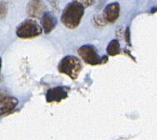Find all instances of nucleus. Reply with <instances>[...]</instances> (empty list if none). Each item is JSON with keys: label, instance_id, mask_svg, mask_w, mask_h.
I'll use <instances>...</instances> for the list:
<instances>
[{"label": "nucleus", "instance_id": "3", "mask_svg": "<svg viewBox=\"0 0 157 140\" xmlns=\"http://www.w3.org/2000/svg\"><path fill=\"white\" fill-rule=\"evenodd\" d=\"M43 32L42 27L35 21L27 19L22 21L17 29V35L21 39H30L40 35Z\"/></svg>", "mask_w": 157, "mask_h": 140}, {"label": "nucleus", "instance_id": "13", "mask_svg": "<svg viewBox=\"0 0 157 140\" xmlns=\"http://www.w3.org/2000/svg\"><path fill=\"white\" fill-rule=\"evenodd\" d=\"M126 39H127V42H129V30H128V28H127V29H126Z\"/></svg>", "mask_w": 157, "mask_h": 140}, {"label": "nucleus", "instance_id": "14", "mask_svg": "<svg viewBox=\"0 0 157 140\" xmlns=\"http://www.w3.org/2000/svg\"><path fill=\"white\" fill-rule=\"evenodd\" d=\"M1 66H2V59L0 57V71H1Z\"/></svg>", "mask_w": 157, "mask_h": 140}, {"label": "nucleus", "instance_id": "6", "mask_svg": "<svg viewBox=\"0 0 157 140\" xmlns=\"http://www.w3.org/2000/svg\"><path fill=\"white\" fill-rule=\"evenodd\" d=\"M68 88L66 87H56L51 88L47 92L46 98L48 103L52 102H60L64 98H67Z\"/></svg>", "mask_w": 157, "mask_h": 140}, {"label": "nucleus", "instance_id": "2", "mask_svg": "<svg viewBox=\"0 0 157 140\" xmlns=\"http://www.w3.org/2000/svg\"><path fill=\"white\" fill-rule=\"evenodd\" d=\"M82 70L80 60L75 56H66L58 64V71L75 80Z\"/></svg>", "mask_w": 157, "mask_h": 140}, {"label": "nucleus", "instance_id": "10", "mask_svg": "<svg viewBox=\"0 0 157 140\" xmlns=\"http://www.w3.org/2000/svg\"><path fill=\"white\" fill-rule=\"evenodd\" d=\"M74 1L80 3L84 7H90V6L94 4V2H96V0H74Z\"/></svg>", "mask_w": 157, "mask_h": 140}, {"label": "nucleus", "instance_id": "11", "mask_svg": "<svg viewBox=\"0 0 157 140\" xmlns=\"http://www.w3.org/2000/svg\"><path fill=\"white\" fill-rule=\"evenodd\" d=\"M5 13H6V8L3 5L0 4V17L4 16Z\"/></svg>", "mask_w": 157, "mask_h": 140}, {"label": "nucleus", "instance_id": "4", "mask_svg": "<svg viewBox=\"0 0 157 140\" xmlns=\"http://www.w3.org/2000/svg\"><path fill=\"white\" fill-rule=\"evenodd\" d=\"M78 53L84 61V62L89 65H93V66L99 65L107 61L106 56L101 57L98 55L95 47H93V45H89V44L80 47L78 50Z\"/></svg>", "mask_w": 157, "mask_h": 140}, {"label": "nucleus", "instance_id": "15", "mask_svg": "<svg viewBox=\"0 0 157 140\" xmlns=\"http://www.w3.org/2000/svg\"><path fill=\"white\" fill-rule=\"evenodd\" d=\"M34 1H39V0H34Z\"/></svg>", "mask_w": 157, "mask_h": 140}, {"label": "nucleus", "instance_id": "8", "mask_svg": "<svg viewBox=\"0 0 157 140\" xmlns=\"http://www.w3.org/2000/svg\"><path fill=\"white\" fill-rule=\"evenodd\" d=\"M18 100L14 97L7 95L0 101V115L12 111L17 107Z\"/></svg>", "mask_w": 157, "mask_h": 140}, {"label": "nucleus", "instance_id": "9", "mask_svg": "<svg viewBox=\"0 0 157 140\" xmlns=\"http://www.w3.org/2000/svg\"><path fill=\"white\" fill-rule=\"evenodd\" d=\"M106 51H107V53L110 56H115L120 53V43L117 39H113L110 42V44H108Z\"/></svg>", "mask_w": 157, "mask_h": 140}, {"label": "nucleus", "instance_id": "1", "mask_svg": "<svg viewBox=\"0 0 157 140\" xmlns=\"http://www.w3.org/2000/svg\"><path fill=\"white\" fill-rule=\"evenodd\" d=\"M84 8L80 3L73 1L70 2L64 8L61 14L62 24L69 29H75L78 26L81 21V19L84 14Z\"/></svg>", "mask_w": 157, "mask_h": 140}, {"label": "nucleus", "instance_id": "12", "mask_svg": "<svg viewBox=\"0 0 157 140\" xmlns=\"http://www.w3.org/2000/svg\"><path fill=\"white\" fill-rule=\"evenodd\" d=\"M7 95H8L7 93V91L5 90H2V89H0V101L2 100V98L6 97Z\"/></svg>", "mask_w": 157, "mask_h": 140}, {"label": "nucleus", "instance_id": "7", "mask_svg": "<svg viewBox=\"0 0 157 140\" xmlns=\"http://www.w3.org/2000/svg\"><path fill=\"white\" fill-rule=\"evenodd\" d=\"M57 21L56 17L49 12H44L41 18V25L45 34H49L56 27Z\"/></svg>", "mask_w": 157, "mask_h": 140}, {"label": "nucleus", "instance_id": "5", "mask_svg": "<svg viewBox=\"0 0 157 140\" xmlns=\"http://www.w3.org/2000/svg\"><path fill=\"white\" fill-rule=\"evenodd\" d=\"M120 4L118 2H111L105 6L103 10L102 18L107 23H114L118 19L120 15Z\"/></svg>", "mask_w": 157, "mask_h": 140}]
</instances>
